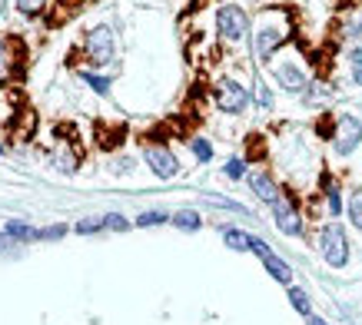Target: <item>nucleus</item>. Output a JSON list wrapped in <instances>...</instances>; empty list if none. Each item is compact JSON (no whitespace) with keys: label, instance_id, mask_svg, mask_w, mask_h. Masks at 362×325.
<instances>
[{"label":"nucleus","instance_id":"3","mask_svg":"<svg viewBox=\"0 0 362 325\" xmlns=\"http://www.w3.org/2000/svg\"><path fill=\"white\" fill-rule=\"evenodd\" d=\"M359 143H362V123H359V117H339L336 133H332V146H336V153H339V156H346V153H352Z\"/></svg>","mask_w":362,"mask_h":325},{"label":"nucleus","instance_id":"24","mask_svg":"<svg viewBox=\"0 0 362 325\" xmlns=\"http://www.w3.org/2000/svg\"><path fill=\"white\" fill-rule=\"evenodd\" d=\"M243 173H246L243 160H230V162H226V176H230V179H243Z\"/></svg>","mask_w":362,"mask_h":325},{"label":"nucleus","instance_id":"12","mask_svg":"<svg viewBox=\"0 0 362 325\" xmlns=\"http://www.w3.org/2000/svg\"><path fill=\"white\" fill-rule=\"evenodd\" d=\"M223 242H226L230 249H236V252L252 249V236L250 232H243V229H226V232H223Z\"/></svg>","mask_w":362,"mask_h":325},{"label":"nucleus","instance_id":"7","mask_svg":"<svg viewBox=\"0 0 362 325\" xmlns=\"http://www.w3.org/2000/svg\"><path fill=\"white\" fill-rule=\"evenodd\" d=\"M273 216H276V226L283 229L286 236H299V232H303V219H299L296 206H293L286 196H279L273 203Z\"/></svg>","mask_w":362,"mask_h":325},{"label":"nucleus","instance_id":"1","mask_svg":"<svg viewBox=\"0 0 362 325\" xmlns=\"http://www.w3.org/2000/svg\"><path fill=\"white\" fill-rule=\"evenodd\" d=\"M319 249H322V259L329 262L332 269H342L349 262V242H346V232H342L339 223H329L319 232Z\"/></svg>","mask_w":362,"mask_h":325},{"label":"nucleus","instance_id":"14","mask_svg":"<svg viewBox=\"0 0 362 325\" xmlns=\"http://www.w3.org/2000/svg\"><path fill=\"white\" fill-rule=\"evenodd\" d=\"M4 232H7L11 239H40V232H37V229H30L27 223H7V226H4Z\"/></svg>","mask_w":362,"mask_h":325},{"label":"nucleus","instance_id":"26","mask_svg":"<svg viewBox=\"0 0 362 325\" xmlns=\"http://www.w3.org/2000/svg\"><path fill=\"white\" fill-rule=\"evenodd\" d=\"M339 209H342L339 193H336V189H329V213H332V216H339Z\"/></svg>","mask_w":362,"mask_h":325},{"label":"nucleus","instance_id":"15","mask_svg":"<svg viewBox=\"0 0 362 325\" xmlns=\"http://www.w3.org/2000/svg\"><path fill=\"white\" fill-rule=\"evenodd\" d=\"M289 302H293V309L303 312V315L313 312V302H309V295L303 292V289H289Z\"/></svg>","mask_w":362,"mask_h":325},{"label":"nucleus","instance_id":"28","mask_svg":"<svg viewBox=\"0 0 362 325\" xmlns=\"http://www.w3.org/2000/svg\"><path fill=\"white\" fill-rule=\"evenodd\" d=\"M4 66H7V54H4V40H0V73H4Z\"/></svg>","mask_w":362,"mask_h":325},{"label":"nucleus","instance_id":"13","mask_svg":"<svg viewBox=\"0 0 362 325\" xmlns=\"http://www.w3.org/2000/svg\"><path fill=\"white\" fill-rule=\"evenodd\" d=\"M173 226L183 229V232H197V229H199V213H193V209L176 213V216H173Z\"/></svg>","mask_w":362,"mask_h":325},{"label":"nucleus","instance_id":"18","mask_svg":"<svg viewBox=\"0 0 362 325\" xmlns=\"http://www.w3.org/2000/svg\"><path fill=\"white\" fill-rule=\"evenodd\" d=\"M160 223H170L166 213H140L136 216V226H160Z\"/></svg>","mask_w":362,"mask_h":325},{"label":"nucleus","instance_id":"10","mask_svg":"<svg viewBox=\"0 0 362 325\" xmlns=\"http://www.w3.org/2000/svg\"><path fill=\"white\" fill-rule=\"evenodd\" d=\"M250 186H252V193L259 196L263 203H269V206H273L276 199L283 196L279 189H276V183H273V179H269L266 173H252V176H250Z\"/></svg>","mask_w":362,"mask_h":325},{"label":"nucleus","instance_id":"11","mask_svg":"<svg viewBox=\"0 0 362 325\" xmlns=\"http://www.w3.org/2000/svg\"><path fill=\"white\" fill-rule=\"evenodd\" d=\"M279 44H283V33L276 30V27H263L259 37H256V54L263 57V60H269V54H273Z\"/></svg>","mask_w":362,"mask_h":325},{"label":"nucleus","instance_id":"19","mask_svg":"<svg viewBox=\"0 0 362 325\" xmlns=\"http://www.w3.org/2000/svg\"><path fill=\"white\" fill-rule=\"evenodd\" d=\"M103 226H107V229H117V232H127V229H130V223H127L120 213H110V216H103Z\"/></svg>","mask_w":362,"mask_h":325},{"label":"nucleus","instance_id":"17","mask_svg":"<svg viewBox=\"0 0 362 325\" xmlns=\"http://www.w3.org/2000/svg\"><path fill=\"white\" fill-rule=\"evenodd\" d=\"M44 7H47V0H17V11H21L23 17H37Z\"/></svg>","mask_w":362,"mask_h":325},{"label":"nucleus","instance_id":"27","mask_svg":"<svg viewBox=\"0 0 362 325\" xmlns=\"http://www.w3.org/2000/svg\"><path fill=\"white\" fill-rule=\"evenodd\" d=\"M64 232H66L64 226H50V229H44V232H40V239H60Z\"/></svg>","mask_w":362,"mask_h":325},{"label":"nucleus","instance_id":"23","mask_svg":"<svg viewBox=\"0 0 362 325\" xmlns=\"http://www.w3.org/2000/svg\"><path fill=\"white\" fill-rule=\"evenodd\" d=\"M193 153H197V160H199V162H206L209 156H213V150H209V143H206V140H193Z\"/></svg>","mask_w":362,"mask_h":325},{"label":"nucleus","instance_id":"29","mask_svg":"<svg viewBox=\"0 0 362 325\" xmlns=\"http://www.w3.org/2000/svg\"><path fill=\"white\" fill-rule=\"evenodd\" d=\"M0 153H4V143H0Z\"/></svg>","mask_w":362,"mask_h":325},{"label":"nucleus","instance_id":"5","mask_svg":"<svg viewBox=\"0 0 362 325\" xmlns=\"http://www.w3.org/2000/svg\"><path fill=\"white\" fill-rule=\"evenodd\" d=\"M113 50H117V40H113L110 27H93V30H90V37H87L90 60H93V64H110Z\"/></svg>","mask_w":362,"mask_h":325},{"label":"nucleus","instance_id":"6","mask_svg":"<svg viewBox=\"0 0 362 325\" xmlns=\"http://www.w3.org/2000/svg\"><path fill=\"white\" fill-rule=\"evenodd\" d=\"M143 160H146V166H150L160 179H173V176L180 173V162H176V156L166 150V146H146Z\"/></svg>","mask_w":362,"mask_h":325},{"label":"nucleus","instance_id":"22","mask_svg":"<svg viewBox=\"0 0 362 325\" xmlns=\"http://www.w3.org/2000/svg\"><path fill=\"white\" fill-rule=\"evenodd\" d=\"M256 100H259V107H273V93L266 90L263 80H256Z\"/></svg>","mask_w":362,"mask_h":325},{"label":"nucleus","instance_id":"8","mask_svg":"<svg viewBox=\"0 0 362 325\" xmlns=\"http://www.w3.org/2000/svg\"><path fill=\"white\" fill-rule=\"evenodd\" d=\"M252 252L263 259V266L269 269V276H273L276 282H289V279H293V269H289V266H286L279 256H273V249L266 246L263 239H252Z\"/></svg>","mask_w":362,"mask_h":325},{"label":"nucleus","instance_id":"9","mask_svg":"<svg viewBox=\"0 0 362 325\" xmlns=\"http://www.w3.org/2000/svg\"><path fill=\"white\" fill-rule=\"evenodd\" d=\"M276 80H279L286 90H293V93L306 90V76H303V70H299L296 64H279L276 66Z\"/></svg>","mask_w":362,"mask_h":325},{"label":"nucleus","instance_id":"16","mask_svg":"<svg viewBox=\"0 0 362 325\" xmlns=\"http://www.w3.org/2000/svg\"><path fill=\"white\" fill-rule=\"evenodd\" d=\"M349 219L356 223V229H362V189L349 196Z\"/></svg>","mask_w":362,"mask_h":325},{"label":"nucleus","instance_id":"21","mask_svg":"<svg viewBox=\"0 0 362 325\" xmlns=\"http://www.w3.org/2000/svg\"><path fill=\"white\" fill-rule=\"evenodd\" d=\"M83 83H90V87L97 90V93H107V90H110V80H103V76H93V73H83Z\"/></svg>","mask_w":362,"mask_h":325},{"label":"nucleus","instance_id":"25","mask_svg":"<svg viewBox=\"0 0 362 325\" xmlns=\"http://www.w3.org/2000/svg\"><path fill=\"white\" fill-rule=\"evenodd\" d=\"M103 229V219H80L77 223V232H97Z\"/></svg>","mask_w":362,"mask_h":325},{"label":"nucleus","instance_id":"2","mask_svg":"<svg viewBox=\"0 0 362 325\" xmlns=\"http://www.w3.org/2000/svg\"><path fill=\"white\" fill-rule=\"evenodd\" d=\"M216 30H220V37H226V40H243L246 30H250V17H246L236 4H226V7L216 11Z\"/></svg>","mask_w":362,"mask_h":325},{"label":"nucleus","instance_id":"20","mask_svg":"<svg viewBox=\"0 0 362 325\" xmlns=\"http://www.w3.org/2000/svg\"><path fill=\"white\" fill-rule=\"evenodd\" d=\"M349 64H352V80H356V83H362V47H356V50H352Z\"/></svg>","mask_w":362,"mask_h":325},{"label":"nucleus","instance_id":"4","mask_svg":"<svg viewBox=\"0 0 362 325\" xmlns=\"http://www.w3.org/2000/svg\"><path fill=\"white\" fill-rule=\"evenodd\" d=\"M213 97H216V107H220L223 113H243V110H246V100H250L246 90H243L236 80H230V76L216 83V93H213Z\"/></svg>","mask_w":362,"mask_h":325}]
</instances>
